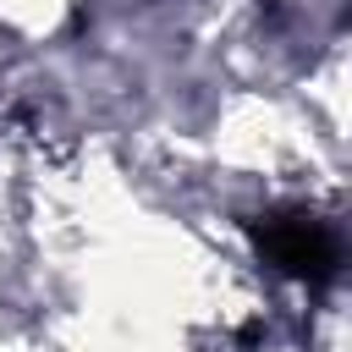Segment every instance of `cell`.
I'll list each match as a JSON object with an SVG mask.
<instances>
[{"instance_id": "6da1fadb", "label": "cell", "mask_w": 352, "mask_h": 352, "mask_svg": "<svg viewBox=\"0 0 352 352\" xmlns=\"http://www.w3.org/2000/svg\"><path fill=\"white\" fill-rule=\"evenodd\" d=\"M264 253H270L280 270L302 275V280H324V275H336V258H341L336 231H330L324 220H314V214L270 220V226H264Z\"/></svg>"}]
</instances>
